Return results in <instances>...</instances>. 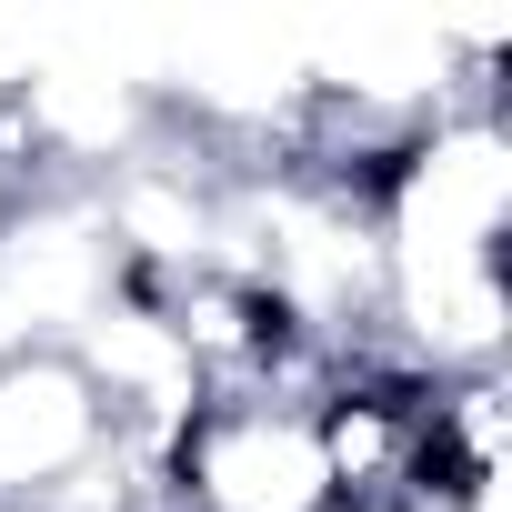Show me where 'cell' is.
I'll use <instances>...</instances> for the list:
<instances>
[{"label":"cell","mask_w":512,"mask_h":512,"mask_svg":"<svg viewBox=\"0 0 512 512\" xmlns=\"http://www.w3.org/2000/svg\"><path fill=\"white\" fill-rule=\"evenodd\" d=\"M121 292V251L101 231V201L71 181H31L0 201V362L71 352Z\"/></svg>","instance_id":"6da1fadb"},{"label":"cell","mask_w":512,"mask_h":512,"mask_svg":"<svg viewBox=\"0 0 512 512\" xmlns=\"http://www.w3.org/2000/svg\"><path fill=\"white\" fill-rule=\"evenodd\" d=\"M161 502L171 512H332V462L322 422L292 402L221 392L201 402L171 452H161Z\"/></svg>","instance_id":"7a4b0ae2"},{"label":"cell","mask_w":512,"mask_h":512,"mask_svg":"<svg viewBox=\"0 0 512 512\" xmlns=\"http://www.w3.org/2000/svg\"><path fill=\"white\" fill-rule=\"evenodd\" d=\"M111 442H121V422L101 412V392L81 382L71 352L0 362V512H51Z\"/></svg>","instance_id":"3957f363"}]
</instances>
